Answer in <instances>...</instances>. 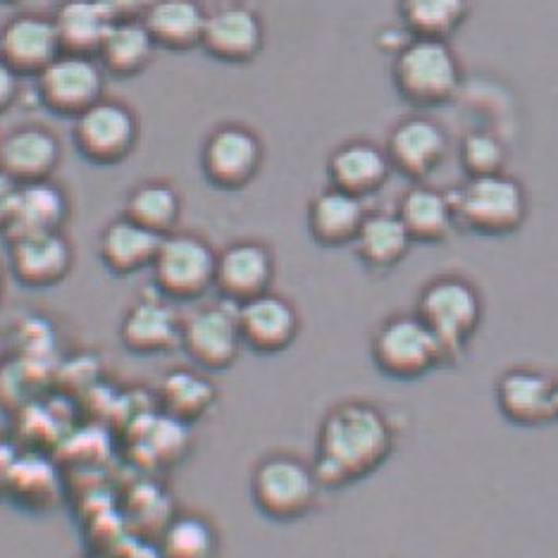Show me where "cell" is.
<instances>
[{
    "label": "cell",
    "instance_id": "cell-1",
    "mask_svg": "<svg viewBox=\"0 0 558 558\" xmlns=\"http://www.w3.org/2000/svg\"><path fill=\"white\" fill-rule=\"evenodd\" d=\"M395 451V427L377 403L351 399L332 405L323 417L315 459L320 489H344L373 475Z\"/></svg>",
    "mask_w": 558,
    "mask_h": 558
},
{
    "label": "cell",
    "instance_id": "cell-2",
    "mask_svg": "<svg viewBox=\"0 0 558 558\" xmlns=\"http://www.w3.org/2000/svg\"><path fill=\"white\" fill-rule=\"evenodd\" d=\"M415 315L439 341L444 363H456L485 318V299L463 275H439L421 289Z\"/></svg>",
    "mask_w": 558,
    "mask_h": 558
},
{
    "label": "cell",
    "instance_id": "cell-3",
    "mask_svg": "<svg viewBox=\"0 0 558 558\" xmlns=\"http://www.w3.org/2000/svg\"><path fill=\"white\" fill-rule=\"evenodd\" d=\"M391 84L405 104L435 108L461 92L463 65L449 41L411 36L395 53Z\"/></svg>",
    "mask_w": 558,
    "mask_h": 558
},
{
    "label": "cell",
    "instance_id": "cell-4",
    "mask_svg": "<svg viewBox=\"0 0 558 558\" xmlns=\"http://www.w3.org/2000/svg\"><path fill=\"white\" fill-rule=\"evenodd\" d=\"M456 225L482 236H509L527 220L525 186L509 172L468 177L451 192Z\"/></svg>",
    "mask_w": 558,
    "mask_h": 558
},
{
    "label": "cell",
    "instance_id": "cell-5",
    "mask_svg": "<svg viewBox=\"0 0 558 558\" xmlns=\"http://www.w3.org/2000/svg\"><path fill=\"white\" fill-rule=\"evenodd\" d=\"M248 492L263 518L294 523L315 509L320 485L308 461L296 453L275 451L253 465Z\"/></svg>",
    "mask_w": 558,
    "mask_h": 558
},
{
    "label": "cell",
    "instance_id": "cell-6",
    "mask_svg": "<svg viewBox=\"0 0 558 558\" xmlns=\"http://www.w3.org/2000/svg\"><path fill=\"white\" fill-rule=\"evenodd\" d=\"M215 265L218 251L206 236L174 230L160 239L148 272L160 296L174 303H192L215 289Z\"/></svg>",
    "mask_w": 558,
    "mask_h": 558
},
{
    "label": "cell",
    "instance_id": "cell-7",
    "mask_svg": "<svg viewBox=\"0 0 558 558\" xmlns=\"http://www.w3.org/2000/svg\"><path fill=\"white\" fill-rule=\"evenodd\" d=\"M371 359L391 379H421L444 363L435 335L415 313H395L377 325L371 339Z\"/></svg>",
    "mask_w": 558,
    "mask_h": 558
},
{
    "label": "cell",
    "instance_id": "cell-8",
    "mask_svg": "<svg viewBox=\"0 0 558 558\" xmlns=\"http://www.w3.org/2000/svg\"><path fill=\"white\" fill-rule=\"evenodd\" d=\"M138 136H142V124L136 110L120 98L104 96L72 120L74 148L86 162L98 168L124 162L136 150Z\"/></svg>",
    "mask_w": 558,
    "mask_h": 558
},
{
    "label": "cell",
    "instance_id": "cell-9",
    "mask_svg": "<svg viewBox=\"0 0 558 558\" xmlns=\"http://www.w3.org/2000/svg\"><path fill=\"white\" fill-rule=\"evenodd\" d=\"M265 162V144L248 124L225 122L206 136L201 146V170L208 184L220 192L246 189Z\"/></svg>",
    "mask_w": 558,
    "mask_h": 558
},
{
    "label": "cell",
    "instance_id": "cell-10",
    "mask_svg": "<svg viewBox=\"0 0 558 558\" xmlns=\"http://www.w3.org/2000/svg\"><path fill=\"white\" fill-rule=\"evenodd\" d=\"M106 70L98 58L62 53L34 77L39 104L58 118L74 120L106 96Z\"/></svg>",
    "mask_w": 558,
    "mask_h": 558
},
{
    "label": "cell",
    "instance_id": "cell-11",
    "mask_svg": "<svg viewBox=\"0 0 558 558\" xmlns=\"http://www.w3.org/2000/svg\"><path fill=\"white\" fill-rule=\"evenodd\" d=\"M180 349L186 353L189 363L201 371H230L244 349L234 303L220 299L184 315Z\"/></svg>",
    "mask_w": 558,
    "mask_h": 558
},
{
    "label": "cell",
    "instance_id": "cell-12",
    "mask_svg": "<svg viewBox=\"0 0 558 558\" xmlns=\"http://www.w3.org/2000/svg\"><path fill=\"white\" fill-rule=\"evenodd\" d=\"M277 260L270 244L260 239H239L218 251L215 291L220 299L241 306L272 289Z\"/></svg>",
    "mask_w": 558,
    "mask_h": 558
},
{
    "label": "cell",
    "instance_id": "cell-13",
    "mask_svg": "<svg viewBox=\"0 0 558 558\" xmlns=\"http://www.w3.org/2000/svg\"><path fill=\"white\" fill-rule=\"evenodd\" d=\"M77 253L65 232L29 234L8 241V265L24 289H53L72 275Z\"/></svg>",
    "mask_w": 558,
    "mask_h": 558
},
{
    "label": "cell",
    "instance_id": "cell-14",
    "mask_svg": "<svg viewBox=\"0 0 558 558\" xmlns=\"http://www.w3.org/2000/svg\"><path fill=\"white\" fill-rule=\"evenodd\" d=\"M387 158L391 170L401 172L413 182H425L447 160L449 136L444 126L429 116H405L389 130Z\"/></svg>",
    "mask_w": 558,
    "mask_h": 558
},
{
    "label": "cell",
    "instance_id": "cell-15",
    "mask_svg": "<svg viewBox=\"0 0 558 558\" xmlns=\"http://www.w3.org/2000/svg\"><path fill=\"white\" fill-rule=\"evenodd\" d=\"M184 315L177 303L156 294L136 299L120 320V344L134 356H162L182 347Z\"/></svg>",
    "mask_w": 558,
    "mask_h": 558
},
{
    "label": "cell",
    "instance_id": "cell-16",
    "mask_svg": "<svg viewBox=\"0 0 558 558\" xmlns=\"http://www.w3.org/2000/svg\"><path fill=\"white\" fill-rule=\"evenodd\" d=\"M236 315L244 349L260 353V356H275V353L287 351L301 332V315L294 301L272 289L241 303L236 306Z\"/></svg>",
    "mask_w": 558,
    "mask_h": 558
},
{
    "label": "cell",
    "instance_id": "cell-17",
    "mask_svg": "<svg viewBox=\"0 0 558 558\" xmlns=\"http://www.w3.org/2000/svg\"><path fill=\"white\" fill-rule=\"evenodd\" d=\"M201 48L225 65H248L265 48V24L248 5H222L208 12Z\"/></svg>",
    "mask_w": 558,
    "mask_h": 558
},
{
    "label": "cell",
    "instance_id": "cell-18",
    "mask_svg": "<svg viewBox=\"0 0 558 558\" xmlns=\"http://www.w3.org/2000/svg\"><path fill=\"white\" fill-rule=\"evenodd\" d=\"M62 156L60 136L41 122L20 124L0 136V170L20 184L53 180Z\"/></svg>",
    "mask_w": 558,
    "mask_h": 558
},
{
    "label": "cell",
    "instance_id": "cell-19",
    "mask_svg": "<svg viewBox=\"0 0 558 558\" xmlns=\"http://www.w3.org/2000/svg\"><path fill=\"white\" fill-rule=\"evenodd\" d=\"M60 53L56 22L41 12H20L0 27V58L22 80L39 77Z\"/></svg>",
    "mask_w": 558,
    "mask_h": 558
},
{
    "label": "cell",
    "instance_id": "cell-20",
    "mask_svg": "<svg viewBox=\"0 0 558 558\" xmlns=\"http://www.w3.org/2000/svg\"><path fill=\"white\" fill-rule=\"evenodd\" d=\"M494 399L511 425L542 427L554 421V377L539 367H509L494 385Z\"/></svg>",
    "mask_w": 558,
    "mask_h": 558
},
{
    "label": "cell",
    "instance_id": "cell-21",
    "mask_svg": "<svg viewBox=\"0 0 558 558\" xmlns=\"http://www.w3.org/2000/svg\"><path fill=\"white\" fill-rule=\"evenodd\" d=\"M391 172L395 170H391L385 146L367 138H351L339 144L327 158L329 186L363 201L377 194L389 182Z\"/></svg>",
    "mask_w": 558,
    "mask_h": 558
},
{
    "label": "cell",
    "instance_id": "cell-22",
    "mask_svg": "<svg viewBox=\"0 0 558 558\" xmlns=\"http://www.w3.org/2000/svg\"><path fill=\"white\" fill-rule=\"evenodd\" d=\"M72 218V198L65 186L56 177L53 180L29 182L20 186L17 206L12 213V222L3 234L5 241L29 234L65 232Z\"/></svg>",
    "mask_w": 558,
    "mask_h": 558
},
{
    "label": "cell",
    "instance_id": "cell-23",
    "mask_svg": "<svg viewBox=\"0 0 558 558\" xmlns=\"http://www.w3.org/2000/svg\"><path fill=\"white\" fill-rule=\"evenodd\" d=\"M160 239V234L136 225L126 215H118L98 236V258L110 275L132 277L150 270Z\"/></svg>",
    "mask_w": 558,
    "mask_h": 558
},
{
    "label": "cell",
    "instance_id": "cell-24",
    "mask_svg": "<svg viewBox=\"0 0 558 558\" xmlns=\"http://www.w3.org/2000/svg\"><path fill=\"white\" fill-rule=\"evenodd\" d=\"M365 215L367 208L363 198L339 192L335 186H327L320 194H315L308 203V234L315 244L323 248L351 246L361 230Z\"/></svg>",
    "mask_w": 558,
    "mask_h": 558
},
{
    "label": "cell",
    "instance_id": "cell-25",
    "mask_svg": "<svg viewBox=\"0 0 558 558\" xmlns=\"http://www.w3.org/2000/svg\"><path fill=\"white\" fill-rule=\"evenodd\" d=\"M397 215L403 227L409 230L413 244H441L456 230V215L451 192L415 182L411 189H405L397 203Z\"/></svg>",
    "mask_w": 558,
    "mask_h": 558
},
{
    "label": "cell",
    "instance_id": "cell-26",
    "mask_svg": "<svg viewBox=\"0 0 558 558\" xmlns=\"http://www.w3.org/2000/svg\"><path fill=\"white\" fill-rule=\"evenodd\" d=\"M156 399L162 415L177 423L194 425L218 403V387H215L210 373L196 365H180L162 375Z\"/></svg>",
    "mask_w": 558,
    "mask_h": 558
},
{
    "label": "cell",
    "instance_id": "cell-27",
    "mask_svg": "<svg viewBox=\"0 0 558 558\" xmlns=\"http://www.w3.org/2000/svg\"><path fill=\"white\" fill-rule=\"evenodd\" d=\"M142 20L158 48L184 53L201 48L208 12L198 0H154Z\"/></svg>",
    "mask_w": 558,
    "mask_h": 558
},
{
    "label": "cell",
    "instance_id": "cell-28",
    "mask_svg": "<svg viewBox=\"0 0 558 558\" xmlns=\"http://www.w3.org/2000/svg\"><path fill=\"white\" fill-rule=\"evenodd\" d=\"M356 258L373 272H387L409 256L413 239L405 230L397 210H367L361 230L353 239Z\"/></svg>",
    "mask_w": 558,
    "mask_h": 558
},
{
    "label": "cell",
    "instance_id": "cell-29",
    "mask_svg": "<svg viewBox=\"0 0 558 558\" xmlns=\"http://www.w3.org/2000/svg\"><path fill=\"white\" fill-rule=\"evenodd\" d=\"M158 46L144 20H118L98 48V62L116 80H132L154 65Z\"/></svg>",
    "mask_w": 558,
    "mask_h": 558
},
{
    "label": "cell",
    "instance_id": "cell-30",
    "mask_svg": "<svg viewBox=\"0 0 558 558\" xmlns=\"http://www.w3.org/2000/svg\"><path fill=\"white\" fill-rule=\"evenodd\" d=\"M50 17L56 22L58 39L65 53L94 58L116 24V17L100 0H62Z\"/></svg>",
    "mask_w": 558,
    "mask_h": 558
},
{
    "label": "cell",
    "instance_id": "cell-31",
    "mask_svg": "<svg viewBox=\"0 0 558 558\" xmlns=\"http://www.w3.org/2000/svg\"><path fill=\"white\" fill-rule=\"evenodd\" d=\"M184 201L180 189L168 180H146L134 184L124 196L122 215L160 236L177 230Z\"/></svg>",
    "mask_w": 558,
    "mask_h": 558
},
{
    "label": "cell",
    "instance_id": "cell-32",
    "mask_svg": "<svg viewBox=\"0 0 558 558\" xmlns=\"http://www.w3.org/2000/svg\"><path fill=\"white\" fill-rule=\"evenodd\" d=\"M156 551L158 558H218V525L198 511L174 513L160 527Z\"/></svg>",
    "mask_w": 558,
    "mask_h": 558
},
{
    "label": "cell",
    "instance_id": "cell-33",
    "mask_svg": "<svg viewBox=\"0 0 558 558\" xmlns=\"http://www.w3.org/2000/svg\"><path fill=\"white\" fill-rule=\"evenodd\" d=\"M471 0H399V15L411 36L449 41L463 27Z\"/></svg>",
    "mask_w": 558,
    "mask_h": 558
},
{
    "label": "cell",
    "instance_id": "cell-34",
    "mask_svg": "<svg viewBox=\"0 0 558 558\" xmlns=\"http://www.w3.org/2000/svg\"><path fill=\"white\" fill-rule=\"evenodd\" d=\"M461 168L468 177H485L506 172V146L501 138L489 130H473L461 142Z\"/></svg>",
    "mask_w": 558,
    "mask_h": 558
},
{
    "label": "cell",
    "instance_id": "cell-35",
    "mask_svg": "<svg viewBox=\"0 0 558 558\" xmlns=\"http://www.w3.org/2000/svg\"><path fill=\"white\" fill-rule=\"evenodd\" d=\"M22 96V77L0 58V116L17 106Z\"/></svg>",
    "mask_w": 558,
    "mask_h": 558
},
{
    "label": "cell",
    "instance_id": "cell-36",
    "mask_svg": "<svg viewBox=\"0 0 558 558\" xmlns=\"http://www.w3.org/2000/svg\"><path fill=\"white\" fill-rule=\"evenodd\" d=\"M20 186L22 184L17 180H12L5 170H0V234H5L10 222H12V213H15V206H17Z\"/></svg>",
    "mask_w": 558,
    "mask_h": 558
},
{
    "label": "cell",
    "instance_id": "cell-37",
    "mask_svg": "<svg viewBox=\"0 0 558 558\" xmlns=\"http://www.w3.org/2000/svg\"><path fill=\"white\" fill-rule=\"evenodd\" d=\"M112 17L118 20H142L154 0H100Z\"/></svg>",
    "mask_w": 558,
    "mask_h": 558
},
{
    "label": "cell",
    "instance_id": "cell-38",
    "mask_svg": "<svg viewBox=\"0 0 558 558\" xmlns=\"http://www.w3.org/2000/svg\"><path fill=\"white\" fill-rule=\"evenodd\" d=\"M8 359H10V341L3 332H0V367L8 363Z\"/></svg>",
    "mask_w": 558,
    "mask_h": 558
},
{
    "label": "cell",
    "instance_id": "cell-39",
    "mask_svg": "<svg viewBox=\"0 0 558 558\" xmlns=\"http://www.w3.org/2000/svg\"><path fill=\"white\" fill-rule=\"evenodd\" d=\"M554 421H558V375H554Z\"/></svg>",
    "mask_w": 558,
    "mask_h": 558
},
{
    "label": "cell",
    "instance_id": "cell-40",
    "mask_svg": "<svg viewBox=\"0 0 558 558\" xmlns=\"http://www.w3.org/2000/svg\"><path fill=\"white\" fill-rule=\"evenodd\" d=\"M3 296H5V270L3 265H0V303H3Z\"/></svg>",
    "mask_w": 558,
    "mask_h": 558
},
{
    "label": "cell",
    "instance_id": "cell-41",
    "mask_svg": "<svg viewBox=\"0 0 558 558\" xmlns=\"http://www.w3.org/2000/svg\"><path fill=\"white\" fill-rule=\"evenodd\" d=\"M0 3H20V0H0Z\"/></svg>",
    "mask_w": 558,
    "mask_h": 558
},
{
    "label": "cell",
    "instance_id": "cell-42",
    "mask_svg": "<svg viewBox=\"0 0 558 558\" xmlns=\"http://www.w3.org/2000/svg\"><path fill=\"white\" fill-rule=\"evenodd\" d=\"M92 558H104V556H92Z\"/></svg>",
    "mask_w": 558,
    "mask_h": 558
}]
</instances>
